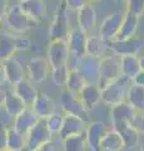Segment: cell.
<instances>
[{"mask_svg":"<svg viewBox=\"0 0 144 151\" xmlns=\"http://www.w3.org/2000/svg\"><path fill=\"white\" fill-rule=\"evenodd\" d=\"M62 147L64 151H89L85 132H80L62 140Z\"/></svg>","mask_w":144,"mask_h":151,"instance_id":"obj_29","label":"cell"},{"mask_svg":"<svg viewBox=\"0 0 144 151\" xmlns=\"http://www.w3.org/2000/svg\"><path fill=\"white\" fill-rule=\"evenodd\" d=\"M40 120H45L55 112V102L49 94L45 92H38L33 106L30 107Z\"/></svg>","mask_w":144,"mask_h":151,"instance_id":"obj_17","label":"cell"},{"mask_svg":"<svg viewBox=\"0 0 144 151\" xmlns=\"http://www.w3.org/2000/svg\"><path fill=\"white\" fill-rule=\"evenodd\" d=\"M26 108V105L20 97H18L14 92L10 93H6V97H5V102H4V110L8 113L9 116H11L13 119L21 113Z\"/></svg>","mask_w":144,"mask_h":151,"instance_id":"obj_30","label":"cell"},{"mask_svg":"<svg viewBox=\"0 0 144 151\" xmlns=\"http://www.w3.org/2000/svg\"><path fill=\"white\" fill-rule=\"evenodd\" d=\"M5 97H6V92L0 89V110L4 108V102H5Z\"/></svg>","mask_w":144,"mask_h":151,"instance_id":"obj_44","label":"cell"},{"mask_svg":"<svg viewBox=\"0 0 144 151\" xmlns=\"http://www.w3.org/2000/svg\"><path fill=\"white\" fill-rule=\"evenodd\" d=\"M26 146V135L20 134L14 127L8 129V150L9 151H24Z\"/></svg>","mask_w":144,"mask_h":151,"instance_id":"obj_32","label":"cell"},{"mask_svg":"<svg viewBox=\"0 0 144 151\" xmlns=\"http://www.w3.org/2000/svg\"><path fill=\"white\" fill-rule=\"evenodd\" d=\"M59 105L67 115L78 116L83 121H85L87 124L89 122V111L83 105L79 96H75L72 92H69L65 87L62 88V91L59 93Z\"/></svg>","mask_w":144,"mask_h":151,"instance_id":"obj_5","label":"cell"},{"mask_svg":"<svg viewBox=\"0 0 144 151\" xmlns=\"http://www.w3.org/2000/svg\"><path fill=\"white\" fill-rule=\"evenodd\" d=\"M139 64H140V69L144 70V54L142 57H139Z\"/></svg>","mask_w":144,"mask_h":151,"instance_id":"obj_45","label":"cell"},{"mask_svg":"<svg viewBox=\"0 0 144 151\" xmlns=\"http://www.w3.org/2000/svg\"><path fill=\"white\" fill-rule=\"evenodd\" d=\"M90 1H92V0H90Z\"/></svg>","mask_w":144,"mask_h":151,"instance_id":"obj_51","label":"cell"},{"mask_svg":"<svg viewBox=\"0 0 144 151\" xmlns=\"http://www.w3.org/2000/svg\"><path fill=\"white\" fill-rule=\"evenodd\" d=\"M6 82V73H5V65L4 62L0 60V86H3Z\"/></svg>","mask_w":144,"mask_h":151,"instance_id":"obj_43","label":"cell"},{"mask_svg":"<svg viewBox=\"0 0 144 151\" xmlns=\"http://www.w3.org/2000/svg\"><path fill=\"white\" fill-rule=\"evenodd\" d=\"M48 62L50 64V68H59L68 65L69 63V48L65 39H55L50 40L48 47Z\"/></svg>","mask_w":144,"mask_h":151,"instance_id":"obj_7","label":"cell"},{"mask_svg":"<svg viewBox=\"0 0 144 151\" xmlns=\"http://www.w3.org/2000/svg\"><path fill=\"white\" fill-rule=\"evenodd\" d=\"M8 129L5 125L0 124V151L8 150Z\"/></svg>","mask_w":144,"mask_h":151,"instance_id":"obj_36","label":"cell"},{"mask_svg":"<svg viewBox=\"0 0 144 151\" xmlns=\"http://www.w3.org/2000/svg\"><path fill=\"white\" fill-rule=\"evenodd\" d=\"M13 92L16 94L18 97H20L23 102L26 105V107H31L35 101L36 96H38V89L34 87L33 82L28 78L21 79L20 82H18L16 84H14Z\"/></svg>","mask_w":144,"mask_h":151,"instance_id":"obj_18","label":"cell"},{"mask_svg":"<svg viewBox=\"0 0 144 151\" xmlns=\"http://www.w3.org/2000/svg\"><path fill=\"white\" fill-rule=\"evenodd\" d=\"M139 150H140V151H144V141H142L140 145H139Z\"/></svg>","mask_w":144,"mask_h":151,"instance_id":"obj_46","label":"cell"},{"mask_svg":"<svg viewBox=\"0 0 144 151\" xmlns=\"http://www.w3.org/2000/svg\"><path fill=\"white\" fill-rule=\"evenodd\" d=\"M138 25H139V18L124 9V18H123L122 25H120V29L118 32L117 37H115V39L133 38L138 30Z\"/></svg>","mask_w":144,"mask_h":151,"instance_id":"obj_23","label":"cell"},{"mask_svg":"<svg viewBox=\"0 0 144 151\" xmlns=\"http://www.w3.org/2000/svg\"><path fill=\"white\" fill-rule=\"evenodd\" d=\"M99 60L98 58L90 55H84L83 58L78 59L70 67L77 68L80 74L84 77L87 83H98V69H99ZM69 67V65H68Z\"/></svg>","mask_w":144,"mask_h":151,"instance_id":"obj_11","label":"cell"},{"mask_svg":"<svg viewBox=\"0 0 144 151\" xmlns=\"http://www.w3.org/2000/svg\"><path fill=\"white\" fill-rule=\"evenodd\" d=\"M69 9L67 6L65 0H59L57 9L54 13V18L49 28V39H65L70 27V19H69Z\"/></svg>","mask_w":144,"mask_h":151,"instance_id":"obj_4","label":"cell"},{"mask_svg":"<svg viewBox=\"0 0 144 151\" xmlns=\"http://www.w3.org/2000/svg\"><path fill=\"white\" fill-rule=\"evenodd\" d=\"M87 125H88L87 122L83 121L80 117L74 116V115H67L65 113V115H64L62 129H60L58 136L60 140H64V139L69 137V136L84 132Z\"/></svg>","mask_w":144,"mask_h":151,"instance_id":"obj_16","label":"cell"},{"mask_svg":"<svg viewBox=\"0 0 144 151\" xmlns=\"http://www.w3.org/2000/svg\"><path fill=\"white\" fill-rule=\"evenodd\" d=\"M53 139V134L46 127L45 120H39L33 129L26 134V146L24 151H36L45 142Z\"/></svg>","mask_w":144,"mask_h":151,"instance_id":"obj_8","label":"cell"},{"mask_svg":"<svg viewBox=\"0 0 144 151\" xmlns=\"http://www.w3.org/2000/svg\"><path fill=\"white\" fill-rule=\"evenodd\" d=\"M143 48V40L139 38H128V39H113L108 42V49L117 57L122 55H138Z\"/></svg>","mask_w":144,"mask_h":151,"instance_id":"obj_10","label":"cell"},{"mask_svg":"<svg viewBox=\"0 0 144 151\" xmlns=\"http://www.w3.org/2000/svg\"><path fill=\"white\" fill-rule=\"evenodd\" d=\"M68 76H69V67L64 65V67L59 68H53L50 70V77L55 86H58L60 88H64L68 81Z\"/></svg>","mask_w":144,"mask_h":151,"instance_id":"obj_33","label":"cell"},{"mask_svg":"<svg viewBox=\"0 0 144 151\" xmlns=\"http://www.w3.org/2000/svg\"><path fill=\"white\" fill-rule=\"evenodd\" d=\"M85 84H87V81L80 74V72L74 67H69V76L65 84V88L68 91L72 92L73 94H75V96H79V93L84 88Z\"/></svg>","mask_w":144,"mask_h":151,"instance_id":"obj_31","label":"cell"},{"mask_svg":"<svg viewBox=\"0 0 144 151\" xmlns=\"http://www.w3.org/2000/svg\"><path fill=\"white\" fill-rule=\"evenodd\" d=\"M124 150V142L118 132L108 130L100 142V151H122Z\"/></svg>","mask_w":144,"mask_h":151,"instance_id":"obj_27","label":"cell"},{"mask_svg":"<svg viewBox=\"0 0 144 151\" xmlns=\"http://www.w3.org/2000/svg\"><path fill=\"white\" fill-rule=\"evenodd\" d=\"M114 1L117 4H119V5H120V4H124V0H114Z\"/></svg>","mask_w":144,"mask_h":151,"instance_id":"obj_47","label":"cell"},{"mask_svg":"<svg viewBox=\"0 0 144 151\" xmlns=\"http://www.w3.org/2000/svg\"><path fill=\"white\" fill-rule=\"evenodd\" d=\"M16 50L15 45V34H13L5 28L0 29V60H6L14 58Z\"/></svg>","mask_w":144,"mask_h":151,"instance_id":"obj_20","label":"cell"},{"mask_svg":"<svg viewBox=\"0 0 144 151\" xmlns=\"http://www.w3.org/2000/svg\"><path fill=\"white\" fill-rule=\"evenodd\" d=\"M120 76L119 69V58L115 54L105 55L99 60V69H98V87L101 89L109 84L111 81L118 78Z\"/></svg>","mask_w":144,"mask_h":151,"instance_id":"obj_6","label":"cell"},{"mask_svg":"<svg viewBox=\"0 0 144 151\" xmlns=\"http://www.w3.org/2000/svg\"><path fill=\"white\" fill-rule=\"evenodd\" d=\"M137 111L128 102H120L110 106V122L113 130L122 136L124 150H133L139 144V132L132 125Z\"/></svg>","mask_w":144,"mask_h":151,"instance_id":"obj_1","label":"cell"},{"mask_svg":"<svg viewBox=\"0 0 144 151\" xmlns=\"http://www.w3.org/2000/svg\"><path fill=\"white\" fill-rule=\"evenodd\" d=\"M50 64L46 58L43 57H34L28 63V76L33 83L44 82L50 74Z\"/></svg>","mask_w":144,"mask_h":151,"instance_id":"obj_14","label":"cell"},{"mask_svg":"<svg viewBox=\"0 0 144 151\" xmlns=\"http://www.w3.org/2000/svg\"><path fill=\"white\" fill-rule=\"evenodd\" d=\"M108 127L101 121H92L88 122L85 127V137L89 151H100V142L104 137Z\"/></svg>","mask_w":144,"mask_h":151,"instance_id":"obj_13","label":"cell"},{"mask_svg":"<svg viewBox=\"0 0 144 151\" xmlns=\"http://www.w3.org/2000/svg\"><path fill=\"white\" fill-rule=\"evenodd\" d=\"M132 86V79L120 74L118 78L100 89V98L108 106H114L125 101V96L129 87Z\"/></svg>","mask_w":144,"mask_h":151,"instance_id":"obj_3","label":"cell"},{"mask_svg":"<svg viewBox=\"0 0 144 151\" xmlns=\"http://www.w3.org/2000/svg\"><path fill=\"white\" fill-rule=\"evenodd\" d=\"M5 29L15 35H21L28 30L33 29L39 23L31 18L24 9L19 5H13L8 9L6 15L4 18Z\"/></svg>","mask_w":144,"mask_h":151,"instance_id":"obj_2","label":"cell"},{"mask_svg":"<svg viewBox=\"0 0 144 151\" xmlns=\"http://www.w3.org/2000/svg\"><path fill=\"white\" fill-rule=\"evenodd\" d=\"M60 147H62V141L59 142L58 140L52 139L48 142H45L39 150L40 151H60Z\"/></svg>","mask_w":144,"mask_h":151,"instance_id":"obj_40","label":"cell"},{"mask_svg":"<svg viewBox=\"0 0 144 151\" xmlns=\"http://www.w3.org/2000/svg\"><path fill=\"white\" fill-rule=\"evenodd\" d=\"M132 125L138 130L139 134H144V112H137L132 121Z\"/></svg>","mask_w":144,"mask_h":151,"instance_id":"obj_37","label":"cell"},{"mask_svg":"<svg viewBox=\"0 0 144 151\" xmlns=\"http://www.w3.org/2000/svg\"><path fill=\"white\" fill-rule=\"evenodd\" d=\"M108 50V42L104 40L99 34H90L87 38L85 52L87 55L94 57V58L101 59L105 57Z\"/></svg>","mask_w":144,"mask_h":151,"instance_id":"obj_22","label":"cell"},{"mask_svg":"<svg viewBox=\"0 0 144 151\" xmlns=\"http://www.w3.org/2000/svg\"><path fill=\"white\" fill-rule=\"evenodd\" d=\"M123 18H124V10H117L111 13L100 24L99 35L106 42L115 39V37H117L120 29V25H122Z\"/></svg>","mask_w":144,"mask_h":151,"instance_id":"obj_12","label":"cell"},{"mask_svg":"<svg viewBox=\"0 0 144 151\" xmlns=\"http://www.w3.org/2000/svg\"><path fill=\"white\" fill-rule=\"evenodd\" d=\"M79 98L82 100L83 105L85 106L88 111L94 110L95 106H98V103L101 102L100 88L95 83H87L79 93Z\"/></svg>","mask_w":144,"mask_h":151,"instance_id":"obj_21","label":"cell"},{"mask_svg":"<svg viewBox=\"0 0 144 151\" xmlns=\"http://www.w3.org/2000/svg\"><path fill=\"white\" fill-rule=\"evenodd\" d=\"M63 120H64V115L55 111L48 119H45V124H46V127L49 129V131L54 135V134H59L60 129H62V125H63Z\"/></svg>","mask_w":144,"mask_h":151,"instance_id":"obj_34","label":"cell"},{"mask_svg":"<svg viewBox=\"0 0 144 151\" xmlns=\"http://www.w3.org/2000/svg\"><path fill=\"white\" fill-rule=\"evenodd\" d=\"M119 69L120 74L132 79L139 70H140V64H139L138 55H122L119 57Z\"/></svg>","mask_w":144,"mask_h":151,"instance_id":"obj_26","label":"cell"},{"mask_svg":"<svg viewBox=\"0 0 144 151\" xmlns=\"http://www.w3.org/2000/svg\"><path fill=\"white\" fill-rule=\"evenodd\" d=\"M39 117L35 115V112L30 107H26L21 113H19L15 119H14L13 127L20 134L26 135L33 127L39 122Z\"/></svg>","mask_w":144,"mask_h":151,"instance_id":"obj_19","label":"cell"},{"mask_svg":"<svg viewBox=\"0 0 144 151\" xmlns=\"http://www.w3.org/2000/svg\"><path fill=\"white\" fill-rule=\"evenodd\" d=\"M78 28L82 29L87 35L92 34L96 28V12L92 3L87 4L77 12Z\"/></svg>","mask_w":144,"mask_h":151,"instance_id":"obj_15","label":"cell"},{"mask_svg":"<svg viewBox=\"0 0 144 151\" xmlns=\"http://www.w3.org/2000/svg\"><path fill=\"white\" fill-rule=\"evenodd\" d=\"M19 4L39 24L46 20V5L44 0H26V1L19 3Z\"/></svg>","mask_w":144,"mask_h":151,"instance_id":"obj_24","label":"cell"},{"mask_svg":"<svg viewBox=\"0 0 144 151\" xmlns=\"http://www.w3.org/2000/svg\"><path fill=\"white\" fill-rule=\"evenodd\" d=\"M132 83L135 86H142L144 87V70H139V72L132 78Z\"/></svg>","mask_w":144,"mask_h":151,"instance_id":"obj_42","label":"cell"},{"mask_svg":"<svg viewBox=\"0 0 144 151\" xmlns=\"http://www.w3.org/2000/svg\"><path fill=\"white\" fill-rule=\"evenodd\" d=\"M87 38H88V35L82 29H79L78 27L72 28L65 38L68 48H69V55H70V58H73L75 62L87 54V52H85Z\"/></svg>","mask_w":144,"mask_h":151,"instance_id":"obj_9","label":"cell"},{"mask_svg":"<svg viewBox=\"0 0 144 151\" xmlns=\"http://www.w3.org/2000/svg\"><path fill=\"white\" fill-rule=\"evenodd\" d=\"M36 151H40V150H36Z\"/></svg>","mask_w":144,"mask_h":151,"instance_id":"obj_49","label":"cell"},{"mask_svg":"<svg viewBox=\"0 0 144 151\" xmlns=\"http://www.w3.org/2000/svg\"><path fill=\"white\" fill-rule=\"evenodd\" d=\"M125 10L140 18L144 14V0H124Z\"/></svg>","mask_w":144,"mask_h":151,"instance_id":"obj_35","label":"cell"},{"mask_svg":"<svg viewBox=\"0 0 144 151\" xmlns=\"http://www.w3.org/2000/svg\"><path fill=\"white\" fill-rule=\"evenodd\" d=\"M8 9H9V0H0V29H1V23L4 22Z\"/></svg>","mask_w":144,"mask_h":151,"instance_id":"obj_41","label":"cell"},{"mask_svg":"<svg viewBox=\"0 0 144 151\" xmlns=\"http://www.w3.org/2000/svg\"><path fill=\"white\" fill-rule=\"evenodd\" d=\"M4 65H5L6 82H9L11 86L16 84L18 82H20L21 79L26 78L21 63L19 60H16L15 58H10V59L4 60Z\"/></svg>","mask_w":144,"mask_h":151,"instance_id":"obj_25","label":"cell"},{"mask_svg":"<svg viewBox=\"0 0 144 151\" xmlns=\"http://www.w3.org/2000/svg\"><path fill=\"white\" fill-rule=\"evenodd\" d=\"M6 151H9V150H6Z\"/></svg>","mask_w":144,"mask_h":151,"instance_id":"obj_50","label":"cell"},{"mask_svg":"<svg viewBox=\"0 0 144 151\" xmlns=\"http://www.w3.org/2000/svg\"><path fill=\"white\" fill-rule=\"evenodd\" d=\"M67 3V6L69 10H73V12H78L79 9H82L87 4L92 3L90 0H65Z\"/></svg>","mask_w":144,"mask_h":151,"instance_id":"obj_38","label":"cell"},{"mask_svg":"<svg viewBox=\"0 0 144 151\" xmlns=\"http://www.w3.org/2000/svg\"><path fill=\"white\" fill-rule=\"evenodd\" d=\"M125 102H128L137 112H144V87L132 83L125 96Z\"/></svg>","mask_w":144,"mask_h":151,"instance_id":"obj_28","label":"cell"},{"mask_svg":"<svg viewBox=\"0 0 144 151\" xmlns=\"http://www.w3.org/2000/svg\"><path fill=\"white\" fill-rule=\"evenodd\" d=\"M19 3H24V1H26V0H18Z\"/></svg>","mask_w":144,"mask_h":151,"instance_id":"obj_48","label":"cell"},{"mask_svg":"<svg viewBox=\"0 0 144 151\" xmlns=\"http://www.w3.org/2000/svg\"><path fill=\"white\" fill-rule=\"evenodd\" d=\"M31 42L24 38L23 35H15V45H16V50H28L30 48Z\"/></svg>","mask_w":144,"mask_h":151,"instance_id":"obj_39","label":"cell"}]
</instances>
